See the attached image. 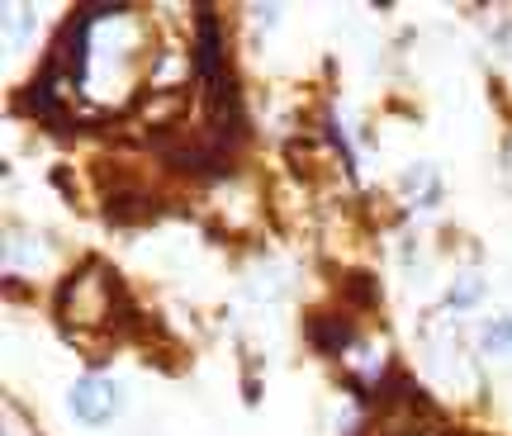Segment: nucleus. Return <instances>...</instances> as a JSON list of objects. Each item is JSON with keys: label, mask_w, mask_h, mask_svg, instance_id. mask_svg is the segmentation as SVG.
Returning <instances> with one entry per match:
<instances>
[{"label": "nucleus", "mask_w": 512, "mask_h": 436, "mask_svg": "<svg viewBox=\"0 0 512 436\" xmlns=\"http://www.w3.org/2000/svg\"><path fill=\"white\" fill-rule=\"evenodd\" d=\"M195 72H200L204 86H219L223 76H228V62H223V34H219L214 10H200V19H195Z\"/></svg>", "instance_id": "nucleus-1"}, {"label": "nucleus", "mask_w": 512, "mask_h": 436, "mask_svg": "<svg viewBox=\"0 0 512 436\" xmlns=\"http://www.w3.org/2000/svg\"><path fill=\"white\" fill-rule=\"evenodd\" d=\"M304 332H309V342L318 346L323 356H337V351H347L351 337H356L351 318H337V313H309Z\"/></svg>", "instance_id": "nucleus-2"}, {"label": "nucleus", "mask_w": 512, "mask_h": 436, "mask_svg": "<svg viewBox=\"0 0 512 436\" xmlns=\"http://www.w3.org/2000/svg\"><path fill=\"white\" fill-rule=\"evenodd\" d=\"M72 408H76V418L105 422V418L114 413V384H110V380H95V375H86V380L72 389Z\"/></svg>", "instance_id": "nucleus-3"}, {"label": "nucleus", "mask_w": 512, "mask_h": 436, "mask_svg": "<svg viewBox=\"0 0 512 436\" xmlns=\"http://www.w3.org/2000/svg\"><path fill=\"white\" fill-rule=\"evenodd\" d=\"M105 214L114 223H133V218H147L152 214V195L143 190H110V200H105Z\"/></svg>", "instance_id": "nucleus-4"}, {"label": "nucleus", "mask_w": 512, "mask_h": 436, "mask_svg": "<svg viewBox=\"0 0 512 436\" xmlns=\"http://www.w3.org/2000/svg\"><path fill=\"white\" fill-rule=\"evenodd\" d=\"M342 299H351L356 309H375V304H380V285H375L370 275L351 271L347 280H342Z\"/></svg>", "instance_id": "nucleus-5"}, {"label": "nucleus", "mask_w": 512, "mask_h": 436, "mask_svg": "<svg viewBox=\"0 0 512 436\" xmlns=\"http://www.w3.org/2000/svg\"><path fill=\"white\" fill-rule=\"evenodd\" d=\"M484 342L494 346V351H512V318H503V323L489 327V332H484Z\"/></svg>", "instance_id": "nucleus-6"}, {"label": "nucleus", "mask_w": 512, "mask_h": 436, "mask_svg": "<svg viewBox=\"0 0 512 436\" xmlns=\"http://www.w3.org/2000/svg\"><path fill=\"white\" fill-rule=\"evenodd\" d=\"M475 294H479V285H460V290L451 294V299H456V304H470V299H475Z\"/></svg>", "instance_id": "nucleus-7"}]
</instances>
